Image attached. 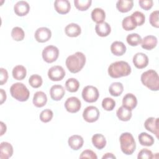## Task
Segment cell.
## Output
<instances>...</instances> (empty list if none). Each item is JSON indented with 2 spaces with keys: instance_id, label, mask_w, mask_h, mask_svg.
I'll list each match as a JSON object with an SVG mask.
<instances>
[{
  "instance_id": "6da1fadb",
  "label": "cell",
  "mask_w": 159,
  "mask_h": 159,
  "mask_svg": "<svg viewBox=\"0 0 159 159\" xmlns=\"http://www.w3.org/2000/svg\"><path fill=\"white\" fill-rule=\"evenodd\" d=\"M86 63V57L81 52L68 56L65 61L68 70L72 73H76L80 71Z\"/></svg>"
},
{
  "instance_id": "7a4b0ae2",
  "label": "cell",
  "mask_w": 159,
  "mask_h": 159,
  "mask_svg": "<svg viewBox=\"0 0 159 159\" xmlns=\"http://www.w3.org/2000/svg\"><path fill=\"white\" fill-rule=\"evenodd\" d=\"M131 71L130 66L125 61L113 62L109 65L107 70L109 75L112 78L127 76L130 74Z\"/></svg>"
},
{
  "instance_id": "3957f363",
  "label": "cell",
  "mask_w": 159,
  "mask_h": 159,
  "mask_svg": "<svg viewBox=\"0 0 159 159\" xmlns=\"http://www.w3.org/2000/svg\"><path fill=\"white\" fill-rule=\"evenodd\" d=\"M142 83L151 91H157L159 89V77L154 70H148L141 75Z\"/></svg>"
},
{
  "instance_id": "277c9868",
  "label": "cell",
  "mask_w": 159,
  "mask_h": 159,
  "mask_svg": "<svg viewBox=\"0 0 159 159\" xmlns=\"http://www.w3.org/2000/svg\"><path fill=\"white\" fill-rule=\"evenodd\" d=\"M120 149L127 155H132L136 148V143L133 135L129 132L122 133L119 137Z\"/></svg>"
},
{
  "instance_id": "5b68a950",
  "label": "cell",
  "mask_w": 159,
  "mask_h": 159,
  "mask_svg": "<svg viewBox=\"0 0 159 159\" xmlns=\"http://www.w3.org/2000/svg\"><path fill=\"white\" fill-rule=\"evenodd\" d=\"M10 93L12 97L20 102L27 101L30 96V92L26 86L19 82L12 84L10 88Z\"/></svg>"
},
{
  "instance_id": "8992f818",
  "label": "cell",
  "mask_w": 159,
  "mask_h": 159,
  "mask_svg": "<svg viewBox=\"0 0 159 159\" xmlns=\"http://www.w3.org/2000/svg\"><path fill=\"white\" fill-rule=\"evenodd\" d=\"M59 55L58 48L53 45H48L45 47L42 53L43 60L48 63L55 61Z\"/></svg>"
},
{
  "instance_id": "52a82bcc",
  "label": "cell",
  "mask_w": 159,
  "mask_h": 159,
  "mask_svg": "<svg viewBox=\"0 0 159 159\" xmlns=\"http://www.w3.org/2000/svg\"><path fill=\"white\" fill-rule=\"evenodd\" d=\"M82 98L87 102H96L99 96V91L97 88L88 85L85 86L82 91Z\"/></svg>"
},
{
  "instance_id": "ba28073f",
  "label": "cell",
  "mask_w": 159,
  "mask_h": 159,
  "mask_svg": "<svg viewBox=\"0 0 159 159\" xmlns=\"http://www.w3.org/2000/svg\"><path fill=\"white\" fill-rule=\"evenodd\" d=\"M100 112L99 109L93 106L86 107L83 112V117L85 121L93 123L97 121L99 117Z\"/></svg>"
},
{
  "instance_id": "9c48e42d",
  "label": "cell",
  "mask_w": 159,
  "mask_h": 159,
  "mask_svg": "<svg viewBox=\"0 0 159 159\" xmlns=\"http://www.w3.org/2000/svg\"><path fill=\"white\" fill-rule=\"evenodd\" d=\"M65 76V71L61 66L55 65L52 66L48 71L49 79L53 81H61Z\"/></svg>"
},
{
  "instance_id": "30bf717a",
  "label": "cell",
  "mask_w": 159,
  "mask_h": 159,
  "mask_svg": "<svg viewBox=\"0 0 159 159\" xmlns=\"http://www.w3.org/2000/svg\"><path fill=\"white\" fill-rule=\"evenodd\" d=\"M81 107L80 100L75 96L68 98L65 102L66 110L70 113H76L80 111Z\"/></svg>"
},
{
  "instance_id": "8fae6325",
  "label": "cell",
  "mask_w": 159,
  "mask_h": 159,
  "mask_svg": "<svg viewBox=\"0 0 159 159\" xmlns=\"http://www.w3.org/2000/svg\"><path fill=\"white\" fill-rule=\"evenodd\" d=\"M159 119L153 117H148L144 122L145 128L149 132L155 134L156 137L158 139L159 135Z\"/></svg>"
},
{
  "instance_id": "7c38bea8",
  "label": "cell",
  "mask_w": 159,
  "mask_h": 159,
  "mask_svg": "<svg viewBox=\"0 0 159 159\" xmlns=\"http://www.w3.org/2000/svg\"><path fill=\"white\" fill-rule=\"evenodd\" d=\"M34 37L38 42L44 43L50 40L52 37V32L47 27H40L36 30Z\"/></svg>"
},
{
  "instance_id": "4fadbf2b",
  "label": "cell",
  "mask_w": 159,
  "mask_h": 159,
  "mask_svg": "<svg viewBox=\"0 0 159 159\" xmlns=\"http://www.w3.org/2000/svg\"><path fill=\"white\" fill-rule=\"evenodd\" d=\"M134 66L138 69H143L148 64V58L143 53L139 52L135 53L132 59Z\"/></svg>"
},
{
  "instance_id": "5bb4252c",
  "label": "cell",
  "mask_w": 159,
  "mask_h": 159,
  "mask_svg": "<svg viewBox=\"0 0 159 159\" xmlns=\"http://www.w3.org/2000/svg\"><path fill=\"white\" fill-rule=\"evenodd\" d=\"M54 7L58 13L66 14L70 12L71 4L68 0H56L54 2Z\"/></svg>"
},
{
  "instance_id": "9a60e30c",
  "label": "cell",
  "mask_w": 159,
  "mask_h": 159,
  "mask_svg": "<svg viewBox=\"0 0 159 159\" xmlns=\"http://www.w3.org/2000/svg\"><path fill=\"white\" fill-rule=\"evenodd\" d=\"M14 11L18 16H24L30 11V6L27 1H19L14 6Z\"/></svg>"
},
{
  "instance_id": "2e32d148",
  "label": "cell",
  "mask_w": 159,
  "mask_h": 159,
  "mask_svg": "<svg viewBox=\"0 0 159 159\" xmlns=\"http://www.w3.org/2000/svg\"><path fill=\"white\" fill-rule=\"evenodd\" d=\"M65 90L64 88L60 84L53 85L50 89V95L54 101H60L64 96Z\"/></svg>"
},
{
  "instance_id": "e0dca14e",
  "label": "cell",
  "mask_w": 159,
  "mask_h": 159,
  "mask_svg": "<svg viewBox=\"0 0 159 159\" xmlns=\"http://www.w3.org/2000/svg\"><path fill=\"white\" fill-rule=\"evenodd\" d=\"M157 38L154 35H147L142 39L141 47L142 48L147 50L153 49L157 45Z\"/></svg>"
},
{
  "instance_id": "ac0fdd59",
  "label": "cell",
  "mask_w": 159,
  "mask_h": 159,
  "mask_svg": "<svg viewBox=\"0 0 159 159\" xmlns=\"http://www.w3.org/2000/svg\"><path fill=\"white\" fill-rule=\"evenodd\" d=\"M13 154V147L7 142H2L0 144V158L8 159Z\"/></svg>"
},
{
  "instance_id": "d6986e66",
  "label": "cell",
  "mask_w": 159,
  "mask_h": 159,
  "mask_svg": "<svg viewBox=\"0 0 159 159\" xmlns=\"http://www.w3.org/2000/svg\"><path fill=\"white\" fill-rule=\"evenodd\" d=\"M137 104V99L135 96L132 93L126 94L122 99V106L130 110H133Z\"/></svg>"
},
{
  "instance_id": "ffe728a7",
  "label": "cell",
  "mask_w": 159,
  "mask_h": 159,
  "mask_svg": "<svg viewBox=\"0 0 159 159\" xmlns=\"http://www.w3.org/2000/svg\"><path fill=\"white\" fill-rule=\"evenodd\" d=\"M68 143L71 149L74 150H78L83 147L84 140L81 135H73L69 137Z\"/></svg>"
},
{
  "instance_id": "44dd1931",
  "label": "cell",
  "mask_w": 159,
  "mask_h": 159,
  "mask_svg": "<svg viewBox=\"0 0 159 159\" xmlns=\"http://www.w3.org/2000/svg\"><path fill=\"white\" fill-rule=\"evenodd\" d=\"M65 32L70 37H76L81 34V29L78 24L70 23L65 27Z\"/></svg>"
},
{
  "instance_id": "7402d4cb",
  "label": "cell",
  "mask_w": 159,
  "mask_h": 159,
  "mask_svg": "<svg viewBox=\"0 0 159 159\" xmlns=\"http://www.w3.org/2000/svg\"><path fill=\"white\" fill-rule=\"evenodd\" d=\"M95 31L99 36L104 37L108 36L110 34L111 32V27L107 22H103L96 25Z\"/></svg>"
},
{
  "instance_id": "603a6c76",
  "label": "cell",
  "mask_w": 159,
  "mask_h": 159,
  "mask_svg": "<svg viewBox=\"0 0 159 159\" xmlns=\"http://www.w3.org/2000/svg\"><path fill=\"white\" fill-rule=\"evenodd\" d=\"M32 102L34 105L37 107L44 106L47 102L46 94L43 91H37L34 95Z\"/></svg>"
},
{
  "instance_id": "cb8c5ba5",
  "label": "cell",
  "mask_w": 159,
  "mask_h": 159,
  "mask_svg": "<svg viewBox=\"0 0 159 159\" xmlns=\"http://www.w3.org/2000/svg\"><path fill=\"white\" fill-rule=\"evenodd\" d=\"M127 48L125 44L120 41H114L111 45V51L116 56H122L126 52Z\"/></svg>"
},
{
  "instance_id": "d4e9b609",
  "label": "cell",
  "mask_w": 159,
  "mask_h": 159,
  "mask_svg": "<svg viewBox=\"0 0 159 159\" xmlns=\"http://www.w3.org/2000/svg\"><path fill=\"white\" fill-rule=\"evenodd\" d=\"M134 6L132 0H119L116 3V7L118 11L122 13L130 11Z\"/></svg>"
},
{
  "instance_id": "484cf974",
  "label": "cell",
  "mask_w": 159,
  "mask_h": 159,
  "mask_svg": "<svg viewBox=\"0 0 159 159\" xmlns=\"http://www.w3.org/2000/svg\"><path fill=\"white\" fill-rule=\"evenodd\" d=\"M116 115L119 120L125 122L131 119L132 114L131 110L122 106L117 109L116 111Z\"/></svg>"
},
{
  "instance_id": "4316f807",
  "label": "cell",
  "mask_w": 159,
  "mask_h": 159,
  "mask_svg": "<svg viewBox=\"0 0 159 159\" xmlns=\"http://www.w3.org/2000/svg\"><path fill=\"white\" fill-rule=\"evenodd\" d=\"M91 141L94 147L99 150L104 148L106 145V138L101 134H96L93 135L91 139Z\"/></svg>"
},
{
  "instance_id": "83f0119b",
  "label": "cell",
  "mask_w": 159,
  "mask_h": 159,
  "mask_svg": "<svg viewBox=\"0 0 159 159\" xmlns=\"http://www.w3.org/2000/svg\"><path fill=\"white\" fill-rule=\"evenodd\" d=\"M106 18L105 11L99 7L94 9L91 12V19L97 24H100L104 22Z\"/></svg>"
},
{
  "instance_id": "f1b7e54d",
  "label": "cell",
  "mask_w": 159,
  "mask_h": 159,
  "mask_svg": "<svg viewBox=\"0 0 159 159\" xmlns=\"http://www.w3.org/2000/svg\"><path fill=\"white\" fill-rule=\"evenodd\" d=\"M12 75L15 80H22L25 78L27 75L26 68L22 65H17L12 69Z\"/></svg>"
},
{
  "instance_id": "f546056e",
  "label": "cell",
  "mask_w": 159,
  "mask_h": 159,
  "mask_svg": "<svg viewBox=\"0 0 159 159\" xmlns=\"http://www.w3.org/2000/svg\"><path fill=\"white\" fill-rule=\"evenodd\" d=\"M140 144L143 146L150 147L153 145L155 140L153 137L146 132H142L138 136Z\"/></svg>"
},
{
  "instance_id": "4dcf8cb0",
  "label": "cell",
  "mask_w": 159,
  "mask_h": 159,
  "mask_svg": "<svg viewBox=\"0 0 159 159\" xmlns=\"http://www.w3.org/2000/svg\"><path fill=\"white\" fill-rule=\"evenodd\" d=\"M123 91V84L120 82H114L109 87V92L112 96H119Z\"/></svg>"
},
{
  "instance_id": "1f68e13d",
  "label": "cell",
  "mask_w": 159,
  "mask_h": 159,
  "mask_svg": "<svg viewBox=\"0 0 159 159\" xmlns=\"http://www.w3.org/2000/svg\"><path fill=\"white\" fill-rule=\"evenodd\" d=\"M65 87L69 92L75 93L80 88V83L76 78H71L66 81Z\"/></svg>"
},
{
  "instance_id": "d6a6232c",
  "label": "cell",
  "mask_w": 159,
  "mask_h": 159,
  "mask_svg": "<svg viewBox=\"0 0 159 159\" xmlns=\"http://www.w3.org/2000/svg\"><path fill=\"white\" fill-rule=\"evenodd\" d=\"M122 28L126 31H130L134 30L137 27V24L134 22L131 16H129L124 18L122 22Z\"/></svg>"
},
{
  "instance_id": "836d02e7",
  "label": "cell",
  "mask_w": 159,
  "mask_h": 159,
  "mask_svg": "<svg viewBox=\"0 0 159 159\" xmlns=\"http://www.w3.org/2000/svg\"><path fill=\"white\" fill-rule=\"evenodd\" d=\"M126 41L127 43L132 47H135L141 43L142 38L137 33H132L129 34L126 37Z\"/></svg>"
},
{
  "instance_id": "e575fe53",
  "label": "cell",
  "mask_w": 159,
  "mask_h": 159,
  "mask_svg": "<svg viewBox=\"0 0 159 159\" xmlns=\"http://www.w3.org/2000/svg\"><path fill=\"white\" fill-rule=\"evenodd\" d=\"M11 37L16 41H22L25 37L24 31L20 27H14L11 31Z\"/></svg>"
},
{
  "instance_id": "d590c367",
  "label": "cell",
  "mask_w": 159,
  "mask_h": 159,
  "mask_svg": "<svg viewBox=\"0 0 159 159\" xmlns=\"http://www.w3.org/2000/svg\"><path fill=\"white\" fill-rule=\"evenodd\" d=\"M91 0H75L74 4L77 9L81 11H86L91 5Z\"/></svg>"
},
{
  "instance_id": "8d00e7d4",
  "label": "cell",
  "mask_w": 159,
  "mask_h": 159,
  "mask_svg": "<svg viewBox=\"0 0 159 159\" xmlns=\"http://www.w3.org/2000/svg\"><path fill=\"white\" fill-rule=\"evenodd\" d=\"M42 83H43L42 78L40 75L37 74L31 75L29 79V84L32 88H38L40 87L42 84Z\"/></svg>"
},
{
  "instance_id": "74e56055",
  "label": "cell",
  "mask_w": 159,
  "mask_h": 159,
  "mask_svg": "<svg viewBox=\"0 0 159 159\" xmlns=\"http://www.w3.org/2000/svg\"><path fill=\"white\" fill-rule=\"evenodd\" d=\"M131 17H132L137 26H141L145 23V16L140 11H135L132 14Z\"/></svg>"
},
{
  "instance_id": "f35d334b",
  "label": "cell",
  "mask_w": 159,
  "mask_h": 159,
  "mask_svg": "<svg viewBox=\"0 0 159 159\" xmlns=\"http://www.w3.org/2000/svg\"><path fill=\"white\" fill-rule=\"evenodd\" d=\"M115 106L116 101L112 98L107 97L103 99L102 101V107L104 110L107 111H112Z\"/></svg>"
},
{
  "instance_id": "ab89813d",
  "label": "cell",
  "mask_w": 159,
  "mask_h": 159,
  "mask_svg": "<svg viewBox=\"0 0 159 159\" xmlns=\"http://www.w3.org/2000/svg\"><path fill=\"white\" fill-rule=\"evenodd\" d=\"M53 116V111L51 109H46L43 110L40 114V119L42 122L47 123L50 122Z\"/></svg>"
},
{
  "instance_id": "60d3db41",
  "label": "cell",
  "mask_w": 159,
  "mask_h": 159,
  "mask_svg": "<svg viewBox=\"0 0 159 159\" xmlns=\"http://www.w3.org/2000/svg\"><path fill=\"white\" fill-rule=\"evenodd\" d=\"M158 15H159V11L158 10L153 11L149 17V21L150 24L152 25V26L158 28L159 27V20H158Z\"/></svg>"
},
{
  "instance_id": "b9f144b4",
  "label": "cell",
  "mask_w": 159,
  "mask_h": 159,
  "mask_svg": "<svg viewBox=\"0 0 159 159\" xmlns=\"http://www.w3.org/2000/svg\"><path fill=\"white\" fill-rule=\"evenodd\" d=\"M154 157L152 151L147 148L142 149L138 153V159H152Z\"/></svg>"
},
{
  "instance_id": "7bdbcfd3",
  "label": "cell",
  "mask_w": 159,
  "mask_h": 159,
  "mask_svg": "<svg viewBox=\"0 0 159 159\" xmlns=\"http://www.w3.org/2000/svg\"><path fill=\"white\" fill-rule=\"evenodd\" d=\"M80 158H91V159H97L98 157L96 154L91 150H85L82 152L80 156Z\"/></svg>"
},
{
  "instance_id": "ee69618b",
  "label": "cell",
  "mask_w": 159,
  "mask_h": 159,
  "mask_svg": "<svg viewBox=\"0 0 159 159\" xmlns=\"http://www.w3.org/2000/svg\"><path fill=\"white\" fill-rule=\"evenodd\" d=\"M139 4L142 9L145 11H148L152 7L153 1L152 0H140Z\"/></svg>"
},
{
  "instance_id": "f6af8a7d",
  "label": "cell",
  "mask_w": 159,
  "mask_h": 159,
  "mask_svg": "<svg viewBox=\"0 0 159 159\" xmlns=\"http://www.w3.org/2000/svg\"><path fill=\"white\" fill-rule=\"evenodd\" d=\"M0 71H1V82L0 84L1 85H3L4 84H5L8 79V73L7 71V70L3 68H0Z\"/></svg>"
},
{
  "instance_id": "bcb514c9",
  "label": "cell",
  "mask_w": 159,
  "mask_h": 159,
  "mask_svg": "<svg viewBox=\"0 0 159 159\" xmlns=\"http://www.w3.org/2000/svg\"><path fill=\"white\" fill-rule=\"evenodd\" d=\"M1 89V104H2L3 102L6 100V93L5 91L3 89Z\"/></svg>"
},
{
  "instance_id": "7dc6e473",
  "label": "cell",
  "mask_w": 159,
  "mask_h": 159,
  "mask_svg": "<svg viewBox=\"0 0 159 159\" xmlns=\"http://www.w3.org/2000/svg\"><path fill=\"white\" fill-rule=\"evenodd\" d=\"M0 125H1V134H0V135L2 136L6 132L7 127H6V124L3 122H1Z\"/></svg>"
},
{
  "instance_id": "c3c4849f",
  "label": "cell",
  "mask_w": 159,
  "mask_h": 159,
  "mask_svg": "<svg viewBox=\"0 0 159 159\" xmlns=\"http://www.w3.org/2000/svg\"><path fill=\"white\" fill-rule=\"evenodd\" d=\"M102 159H108V158H116V156L113 154V153H105L103 156H102Z\"/></svg>"
}]
</instances>
